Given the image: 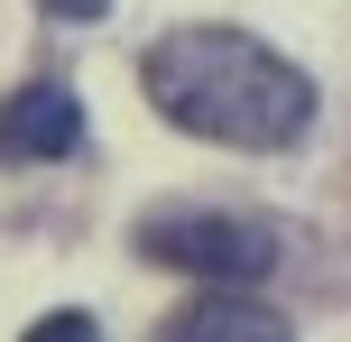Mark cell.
Wrapping results in <instances>:
<instances>
[{
    "label": "cell",
    "mask_w": 351,
    "mask_h": 342,
    "mask_svg": "<svg viewBox=\"0 0 351 342\" xmlns=\"http://www.w3.org/2000/svg\"><path fill=\"white\" fill-rule=\"evenodd\" d=\"M139 84L185 139L213 148H296L315 130V74L250 28H167Z\"/></svg>",
    "instance_id": "obj_1"
},
{
    "label": "cell",
    "mask_w": 351,
    "mask_h": 342,
    "mask_svg": "<svg viewBox=\"0 0 351 342\" xmlns=\"http://www.w3.org/2000/svg\"><path fill=\"white\" fill-rule=\"evenodd\" d=\"M139 250L158 259V269L204 278V287H259V278L278 269V232L250 222V213H158L139 232Z\"/></svg>",
    "instance_id": "obj_2"
},
{
    "label": "cell",
    "mask_w": 351,
    "mask_h": 342,
    "mask_svg": "<svg viewBox=\"0 0 351 342\" xmlns=\"http://www.w3.org/2000/svg\"><path fill=\"white\" fill-rule=\"evenodd\" d=\"M74 148H84V102L65 84H19L0 102V158L47 167V158H74Z\"/></svg>",
    "instance_id": "obj_3"
},
{
    "label": "cell",
    "mask_w": 351,
    "mask_h": 342,
    "mask_svg": "<svg viewBox=\"0 0 351 342\" xmlns=\"http://www.w3.org/2000/svg\"><path fill=\"white\" fill-rule=\"evenodd\" d=\"M158 342H296L287 315H268L259 296H194L185 315H167Z\"/></svg>",
    "instance_id": "obj_4"
},
{
    "label": "cell",
    "mask_w": 351,
    "mask_h": 342,
    "mask_svg": "<svg viewBox=\"0 0 351 342\" xmlns=\"http://www.w3.org/2000/svg\"><path fill=\"white\" fill-rule=\"evenodd\" d=\"M19 342H102V324H93V315H74V306H65V315H37V324L19 333Z\"/></svg>",
    "instance_id": "obj_5"
},
{
    "label": "cell",
    "mask_w": 351,
    "mask_h": 342,
    "mask_svg": "<svg viewBox=\"0 0 351 342\" xmlns=\"http://www.w3.org/2000/svg\"><path fill=\"white\" fill-rule=\"evenodd\" d=\"M37 10H47V19H74V28H84V19H102L111 0H37Z\"/></svg>",
    "instance_id": "obj_6"
}]
</instances>
